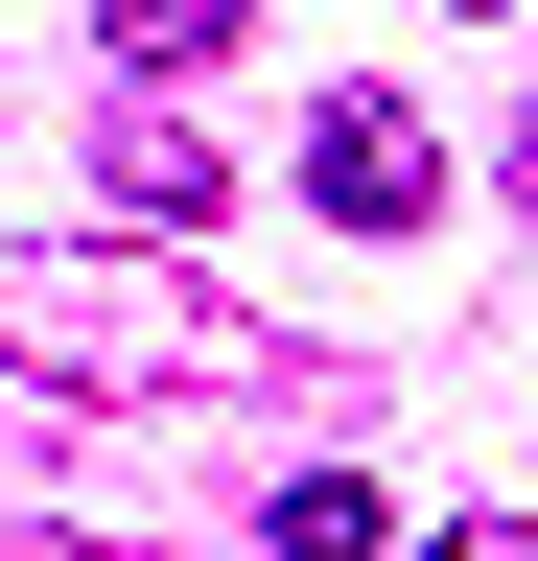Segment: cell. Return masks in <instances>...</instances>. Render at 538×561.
I'll list each match as a JSON object with an SVG mask.
<instances>
[{"label":"cell","mask_w":538,"mask_h":561,"mask_svg":"<svg viewBox=\"0 0 538 561\" xmlns=\"http://www.w3.org/2000/svg\"><path fill=\"white\" fill-rule=\"evenodd\" d=\"M305 210H328V234H422V210H445V140L398 94H328L305 117Z\"/></svg>","instance_id":"2"},{"label":"cell","mask_w":538,"mask_h":561,"mask_svg":"<svg viewBox=\"0 0 538 561\" xmlns=\"http://www.w3.org/2000/svg\"><path fill=\"white\" fill-rule=\"evenodd\" d=\"M0 561H141V538H0Z\"/></svg>","instance_id":"7"},{"label":"cell","mask_w":538,"mask_h":561,"mask_svg":"<svg viewBox=\"0 0 538 561\" xmlns=\"http://www.w3.org/2000/svg\"><path fill=\"white\" fill-rule=\"evenodd\" d=\"M94 210L187 257V234L234 210V164H211V117H187V94H117V117H94Z\"/></svg>","instance_id":"3"},{"label":"cell","mask_w":538,"mask_h":561,"mask_svg":"<svg viewBox=\"0 0 538 561\" xmlns=\"http://www.w3.org/2000/svg\"><path fill=\"white\" fill-rule=\"evenodd\" d=\"M445 24H515V0H445Z\"/></svg>","instance_id":"9"},{"label":"cell","mask_w":538,"mask_h":561,"mask_svg":"<svg viewBox=\"0 0 538 561\" xmlns=\"http://www.w3.org/2000/svg\"><path fill=\"white\" fill-rule=\"evenodd\" d=\"M0 375L24 398H282L305 351L141 234H47V257H0Z\"/></svg>","instance_id":"1"},{"label":"cell","mask_w":538,"mask_h":561,"mask_svg":"<svg viewBox=\"0 0 538 561\" xmlns=\"http://www.w3.org/2000/svg\"><path fill=\"white\" fill-rule=\"evenodd\" d=\"M515 210H538V117H515Z\"/></svg>","instance_id":"8"},{"label":"cell","mask_w":538,"mask_h":561,"mask_svg":"<svg viewBox=\"0 0 538 561\" xmlns=\"http://www.w3.org/2000/svg\"><path fill=\"white\" fill-rule=\"evenodd\" d=\"M422 561H538V515H468V538H422Z\"/></svg>","instance_id":"6"},{"label":"cell","mask_w":538,"mask_h":561,"mask_svg":"<svg viewBox=\"0 0 538 561\" xmlns=\"http://www.w3.org/2000/svg\"><path fill=\"white\" fill-rule=\"evenodd\" d=\"M375 538H398L375 468H282V515H257V561H375Z\"/></svg>","instance_id":"4"},{"label":"cell","mask_w":538,"mask_h":561,"mask_svg":"<svg viewBox=\"0 0 538 561\" xmlns=\"http://www.w3.org/2000/svg\"><path fill=\"white\" fill-rule=\"evenodd\" d=\"M94 24H117V70H211V47H234V0H94Z\"/></svg>","instance_id":"5"}]
</instances>
